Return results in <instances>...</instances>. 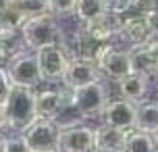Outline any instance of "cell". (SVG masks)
Masks as SVG:
<instances>
[{"instance_id": "2", "label": "cell", "mask_w": 158, "mask_h": 152, "mask_svg": "<svg viewBox=\"0 0 158 152\" xmlns=\"http://www.w3.org/2000/svg\"><path fill=\"white\" fill-rule=\"evenodd\" d=\"M2 111L6 115L8 127L23 131L27 125H31L35 117V92L27 88H13L8 100L4 102Z\"/></svg>"}, {"instance_id": "19", "label": "cell", "mask_w": 158, "mask_h": 152, "mask_svg": "<svg viewBox=\"0 0 158 152\" xmlns=\"http://www.w3.org/2000/svg\"><path fill=\"white\" fill-rule=\"evenodd\" d=\"M123 152H158V144L154 136H148L142 131H131Z\"/></svg>"}, {"instance_id": "27", "label": "cell", "mask_w": 158, "mask_h": 152, "mask_svg": "<svg viewBox=\"0 0 158 152\" xmlns=\"http://www.w3.org/2000/svg\"><path fill=\"white\" fill-rule=\"evenodd\" d=\"M10 4H13V0H0V13H4Z\"/></svg>"}, {"instance_id": "31", "label": "cell", "mask_w": 158, "mask_h": 152, "mask_svg": "<svg viewBox=\"0 0 158 152\" xmlns=\"http://www.w3.org/2000/svg\"><path fill=\"white\" fill-rule=\"evenodd\" d=\"M154 140H156V144H158V131H156V133H154Z\"/></svg>"}, {"instance_id": "9", "label": "cell", "mask_w": 158, "mask_h": 152, "mask_svg": "<svg viewBox=\"0 0 158 152\" xmlns=\"http://www.w3.org/2000/svg\"><path fill=\"white\" fill-rule=\"evenodd\" d=\"M121 23H123V17L117 13H106L104 17L89 21V23L81 25V32L85 33V38L92 44L100 46V44H112V40L118 36L121 32Z\"/></svg>"}, {"instance_id": "23", "label": "cell", "mask_w": 158, "mask_h": 152, "mask_svg": "<svg viewBox=\"0 0 158 152\" xmlns=\"http://www.w3.org/2000/svg\"><path fill=\"white\" fill-rule=\"evenodd\" d=\"M13 88H15V83H13V79H10L8 71L0 65V106H4V102L8 100L10 92H13Z\"/></svg>"}, {"instance_id": "15", "label": "cell", "mask_w": 158, "mask_h": 152, "mask_svg": "<svg viewBox=\"0 0 158 152\" xmlns=\"http://www.w3.org/2000/svg\"><path fill=\"white\" fill-rule=\"evenodd\" d=\"M117 86H118L121 98L129 100V102H133L137 106L139 102L146 100V94H148V88H150V79L142 77L139 73H129L127 77L117 81Z\"/></svg>"}, {"instance_id": "34", "label": "cell", "mask_w": 158, "mask_h": 152, "mask_svg": "<svg viewBox=\"0 0 158 152\" xmlns=\"http://www.w3.org/2000/svg\"><path fill=\"white\" fill-rule=\"evenodd\" d=\"M54 152H58V150H54Z\"/></svg>"}, {"instance_id": "22", "label": "cell", "mask_w": 158, "mask_h": 152, "mask_svg": "<svg viewBox=\"0 0 158 152\" xmlns=\"http://www.w3.org/2000/svg\"><path fill=\"white\" fill-rule=\"evenodd\" d=\"M77 0H50V15L52 17H71L75 15Z\"/></svg>"}, {"instance_id": "28", "label": "cell", "mask_w": 158, "mask_h": 152, "mask_svg": "<svg viewBox=\"0 0 158 152\" xmlns=\"http://www.w3.org/2000/svg\"><path fill=\"white\" fill-rule=\"evenodd\" d=\"M8 56H6V52H4V46H2V42H0V63L2 61H6Z\"/></svg>"}, {"instance_id": "33", "label": "cell", "mask_w": 158, "mask_h": 152, "mask_svg": "<svg viewBox=\"0 0 158 152\" xmlns=\"http://www.w3.org/2000/svg\"><path fill=\"white\" fill-rule=\"evenodd\" d=\"M156 104H158V92H156Z\"/></svg>"}, {"instance_id": "32", "label": "cell", "mask_w": 158, "mask_h": 152, "mask_svg": "<svg viewBox=\"0 0 158 152\" xmlns=\"http://www.w3.org/2000/svg\"><path fill=\"white\" fill-rule=\"evenodd\" d=\"M96 152H110V150H96Z\"/></svg>"}, {"instance_id": "6", "label": "cell", "mask_w": 158, "mask_h": 152, "mask_svg": "<svg viewBox=\"0 0 158 152\" xmlns=\"http://www.w3.org/2000/svg\"><path fill=\"white\" fill-rule=\"evenodd\" d=\"M6 71L17 88L35 90L44 81L35 52H21V54H15L13 58H8Z\"/></svg>"}, {"instance_id": "10", "label": "cell", "mask_w": 158, "mask_h": 152, "mask_svg": "<svg viewBox=\"0 0 158 152\" xmlns=\"http://www.w3.org/2000/svg\"><path fill=\"white\" fill-rule=\"evenodd\" d=\"M58 152H96V129L83 123L63 129Z\"/></svg>"}, {"instance_id": "14", "label": "cell", "mask_w": 158, "mask_h": 152, "mask_svg": "<svg viewBox=\"0 0 158 152\" xmlns=\"http://www.w3.org/2000/svg\"><path fill=\"white\" fill-rule=\"evenodd\" d=\"M64 104H67V96L60 90H40V92H35V117L38 119H56Z\"/></svg>"}, {"instance_id": "4", "label": "cell", "mask_w": 158, "mask_h": 152, "mask_svg": "<svg viewBox=\"0 0 158 152\" xmlns=\"http://www.w3.org/2000/svg\"><path fill=\"white\" fill-rule=\"evenodd\" d=\"M92 58L98 63L102 75L108 77V79L121 81L129 73H133L131 50H118L112 44H100V46H96Z\"/></svg>"}, {"instance_id": "8", "label": "cell", "mask_w": 158, "mask_h": 152, "mask_svg": "<svg viewBox=\"0 0 158 152\" xmlns=\"http://www.w3.org/2000/svg\"><path fill=\"white\" fill-rule=\"evenodd\" d=\"M102 79L104 75L92 56H73L63 77V86L71 92V90L83 88V86H89V83H96Z\"/></svg>"}, {"instance_id": "7", "label": "cell", "mask_w": 158, "mask_h": 152, "mask_svg": "<svg viewBox=\"0 0 158 152\" xmlns=\"http://www.w3.org/2000/svg\"><path fill=\"white\" fill-rule=\"evenodd\" d=\"M35 58H38L44 81H48V83H63L67 67L71 63V56L67 54V50L60 44H52V46H44V48L35 50Z\"/></svg>"}, {"instance_id": "17", "label": "cell", "mask_w": 158, "mask_h": 152, "mask_svg": "<svg viewBox=\"0 0 158 152\" xmlns=\"http://www.w3.org/2000/svg\"><path fill=\"white\" fill-rule=\"evenodd\" d=\"M135 131L154 136L158 131V104L156 100H143L135 106Z\"/></svg>"}, {"instance_id": "18", "label": "cell", "mask_w": 158, "mask_h": 152, "mask_svg": "<svg viewBox=\"0 0 158 152\" xmlns=\"http://www.w3.org/2000/svg\"><path fill=\"white\" fill-rule=\"evenodd\" d=\"M106 13H110V4L108 0H77V8H75V17H77L81 25L96 21L104 17Z\"/></svg>"}, {"instance_id": "5", "label": "cell", "mask_w": 158, "mask_h": 152, "mask_svg": "<svg viewBox=\"0 0 158 152\" xmlns=\"http://www.w3.org/2000/svg\"><path fill=\"white\" fill-rule=\"evenodd\" d=\"M60 133H63V127L54 119H35L31 125H27L21 131V136L27 142V146L31 148V152H54V150H58Z\"/></svg>"}, {"instance_id": "26", "label": "cell", "mask_w": 158, "mask_h": 152, "mask_svg": "<svg viewBox=\"0 0 158 152\" xmlns=\"http://www.w3.org/2000/svg\"><path fill=\"white\" fill-rule=\"evenodd\" d=\"M8 127V121H6V115H4V111H2V106H0V131L2 129Z\"/></svg>"}, {"instance_id": "30", "label": "cell", "mask_w": 158, "mask_h": 152, "mask_svg": "<svg viewBox=\"0 0 158 152\" xmlns=\"http://www.w3.org/2000/svg\"><path fill=\"white\" fill-rule=\"evenodd\" d=\"M2 33H4V27H2V21H0V38H2Z\"/></svg>"}, {"instance_id": "13", "label": "cell", "mask_w": 158, "mask_h": 152, "mask_svg": "<svg viewBox=\"0 0 158 152\" xmlns=\"http://www.w3.org/2000/svg\"><path fill=\"white\" fill-rule=\"evenodd\" d=\"M131 65L133 73H139L146 79H158V40L131 50Z\"/></svg>"}, {"instance_id": "25", "label": "cell", "mask_w": 158, "mask_h": 152, "mask_svg": "<svg viewBox=\"0 0 158 152\" xmlns=\"http://www.w3.org/2000/svg\"><path fill=\"white\" fill-rule=\"evenodd\" d=\"M150 25H152V33H154V40H158V11L150 17Z\"/></svg>"}, {"instance_id": "11", "label": "cell", "mask_w": 158, "mask_h": 152, "mask_svg": "<svg viewBox=\"0 0 158 152\" xmlns=\"http://www.w3.org/2000/svg\"><path fill=\"white\" fill-rule=\"evenodd\" d=\"M118 38L123 42H127L131 46V50L148 46L150 42H154L150 19H146V17H127V19H123Z\"/></svg>"}, {"instance_id": "20", "label": "cell", "mask_w": 158, "mask_h": 152, "mask_svg": "<svg viewBox=\"0 0 158 152\" xmlns=\"http://www.w3.org/2000/svg\"><path fill=\"white\" fill-rule=\"evenodd\" d=\"M13 4L25 19L50 15V0H13Z\"/></svg>"}, {"instance_id": "12", "label": "cell", "mask_w": 158, "mask_h": 152, "mask_svg": "<svg viewBox=\"0 0 158 152\" xmlns=\"http://www.w3.org/2000/svg\"><path fill=\"white\" fill-rule=\"evenodd\" d=\"M102 123L123 131H135V104L129 100H110L102 112Z\"/></svg>"}, {"instance_id": "21", "label": "cell", "mask_w": 158, "mask_h": 152, "mask_svg": "<svg viewBox=\"0 0 158 152\" xmlns=\"http://www.w3.org/2000/svg\"><path fill=\"white\" fill-rule=\"evenodd\" d=\"M0 21H2L4 32H21V27L25 25L27 19L19 13V8H17L15 4H10L4 13H0Z\"/></svg>"}, {"instance_id": "3", "label": "cell", "mask_w": 158, "mask_h": 152, "mask_svg": "<svg viewBox=\"0 0 158 152\" xmlns=\"http://www.w3.org/2000/svg\"><path fill=\"white\" fill-rule=\"evenodd\" d=\"M69 102L77 108L79 115H81L83 119L102 117L104 108H106L108 102H110L106 79L89 83V86H83V88H77V90H71Z\"/></svg>"}, {"instance_id": "16", "label": "cell", "mask_w": 158, "mask_h": 152, "mask_svg": "<svg viewBox=\"0 0 158 152\" xmlns=\"http://www.w3.org/2000/svg\"><path fill=\"white\" fill-rule=\"evenodd\" d=\"M131 131L110 127V125H100L96 129V150H110V152H123L127 144V137Z\"/></svg>"}, {"instance_id": "1", "label": "cell", "mask_w": 158, "mask_h": 152, "mask_svg": "<svg viewBox=\"0 0 158 152\" xmlns=\"http://www.w3.org/2000/svg\"><path fill=\"white\" fill-rule=\"evenodd\" d=\"M21 38H23L25 46L29 50H40L44 46H52V44H63L64 33L60 25L56 21V17L44 15V17H33L27 19L25 25L21 27Z\"/></svg>"}, {"instance_id": "29", "label": "cell", "mask_w": 158, "mask_h": 152, "mask_svg": "<svg viewBox=\"0 0 158 152\" xmlns=\"http://www.w3.org/2000/svg\"><path fill=\"white\" fill-rule=\"evenodd\" d=\"M0 152H6V137L0 136Z\"/></svg>"}, {"instance_id": "24", "label": "cell", "mask_w": 158, "mask_h": 152, "mask_svg": "<svg viewBox=\"0 0 158 152\" xmlns=\"http://www.w3.org/2000/svg\"><path fill=\"white\" fill-rule=\"evenodd\" d=\"M6 152H31V148L27 146L23 136L19 133L15 137H6Z\"/></svg>"}]
</instances>
